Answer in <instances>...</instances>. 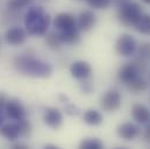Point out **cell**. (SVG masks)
<instances>
[{
  "label": "cell",
  "mask_w": 150,
  "mask_h": 149,
  "mask_svg": "<svg viewBox=\"0 0 150 149\" xmlns=\"http://www.w3.org/2000/svg\"><path fill=\"white\" fill-rule=\"evenodd\" d=\"M117 20L127 27H134V25L136 23V21L139 20V18L142 14L141 11V6L136 2H127L120 7H117Z\"/></svg>",
  "instance_id": "cell-3"
},
{
  "label": "cell",
  "mask_w": 150,
  "mask_h": 149,
  "mask_svg": "<svg viewBox=\"0 0 150 149\" xmlns=\"http://www.w3.org/2000/svg\"><path fill=\"white\" fill-rule=\"evenodd\" d=\"M5 40L11 45H21L27 40V32L20 27H12L7 29L5 34Z\"/></svg>",
  "instance_id": "cell-9"
},
{
  "label": "cell",
  "mask_w": 150,
  "mask_h": 149,
  "mask_svg": "<svg viewBox=\"0 0 150 149\" xmlns=\"http://www.w3.org/2000/svg\"><path fill=\"white\" fill-rule=\"evenodd\" d=\"M81 80H83V82L80 83V89H81V91H83L84 93H91V92L93 91V84H92V82L88 80L87 78L81 79Z\"/></svg>",
  "instance_id": "cell-27"
},
{
  "label": "cell",
  "mask_w": 150,
  "mask_h": 149,
  "mask_svg": "<svg viewBox=\"0 0 150 149\" xmlns=\"http://www.w3.org/2000/svg\"><path fill=\"white\" fill-rule=\"evenodd\" d=\"M143 2H146V4H150V0H142Z\"/></svg>",
  "instance_id": "cell-36"
},
{
  "label": "cell",
  "mask_w": 150,
  "mask_h": 149,
  "mask_svg": "<svg viewBox=\"0 0 150 149\" xmlns=\"http://www.w3.org/2000/svg\"><path fill=\"white\" fill-rule=\"evenodd\" d=\"M136 48H137V44L135 38L130 36L129 34H122L121 36H119L115 43L116 53L123 57L132 56L136 51Z\"/></svg>",
  "instance_id": "cell-4"
},
{
  "label": "cell",
  "mask_w": 150,
  "mask_h": 149,
  "mask_svg": "<svg viewBox=\"0 0 150 149\" xmlns=\"http://www.w3.org/2000/svg\"><path fill=\"white\" fill-rule=\"evenodd\" d=\"M5 114H4V111H0V127L2 126V123H4V121H5Z\"/></svg>",
  "instance_id": "cell-34"
},
{
  "label": "cell",
  "mask_w": 150,
  "mask_h": 149,
  "mask_svg": "<svg viewBox=\"0 0 150 149\" xmlns=\"http://www.w3.org/2000/svg\"><path fill=\"white\" fill-rule=\"evenodd\" d=\"M134 28L136 32L144 34V35H150V15L149 14H141L136 23L134 25Z\"/></svg>",
  "instance_id": "cell-17"
},
{
  "label": "cell",
  "mask_w": 150,
  "mask_h": 149,
  "mask_svg": "<svg viewBox=\"0 0 150 149\" xmlns=\"http://www.w3.org/2000/svg\"><path fill=\"white\" fill-rule=\"evenodd\" d=\"M86 1L88 6L97 9H105L111 5V0H86Z\"/></svg>",
  "instance_id": "cell-26"
},
{
  "label": "cell",
  "mask_w": 150,
  "mask_h": 149,
  "mask_svg": "<svg viewBox=\"0 0 150 149\" xmlns=\"http://www.w3.org/2000/svg\"><path fill=\"white\" fill-rule=\"evenodd\" d=\"M51 18L41 6H34L28 9L25 16V26L29 35L44 36L50 26Z\"/></svg>",
  "instance_id": "cell-2"
},
{
  "label": "cell",
  "mask_w": 150,
  "mask_h": 149,
  "mask_svg": "<svg viewBox=\"0 0 150 149\" xmlns=\"http://www.w3.org/2000/svg\"><path fill=\"white\" fill-rule=\"evenodd\" d=\"M58 98H59V100H61L62 103H67V101H69V98H68L67 96H64V94H59Z\"/></svg>",
  "instance_id": "cell-33"
},
{
  "label": "cell",
  "mask_w": 150,
  "mask_h": 149,
  "mask_svg": "<svg viewBox=\"0 0 150 149\" xmlns=\"http://www.w3.org/2000/svg\"><path fill=\"white\" fill-rule=\"evenodd\" d=\"M128 85V90L132 92V93H141L143 91L147 90L148 87V83L146 79H143L142 77L137 76L134 80H132L130 83L127 84Z\"/></svg>",
  "instance_id": "cell-18"
},
{
  "label": "cell",
  "mask_w": 150,
  "mask_h": 149,
  "mask_svg": "<svg viewBox=\"0 0 150 149\" xmlns=\"http://www.w3.org/2000/svg\"><path fill=\"white\" fill-rule=\"evenodd\" d=\"M59 36H61V40L63 41V43H67V44H76L80 40L79 29L77 27L67 29V31H62L59 33Z\"/></svg>",
  "instance_id": "cell-16"
},
{
  "label": "cell",
  "mask_w": 150,
  "mask_h": 149,
  "mask_svg": "<svg viewBox=\"0 0 150 149\" xmlns=\"http://www.w3.org/2000/svg\"><path fill=\"white\" fill-rule=\"evenodd\" d=\"M65 113L71 115V116H77V115H79L80 110H79V107H77L74 104H68L65 106Z\"/></svg>",
  "instance_id": "cell-28"
},
{
  "label": "cell",
  "mask_w": 150,
  "mask_h": 149,
  "mask_svg": "<svg viewBox=\"0 0 150 149\" xmlns=\"http://www.w3.org/2000/svg\"><path fill=\"white\" fill-rule=\"evenodd\" d=\"M4 113L7 118L12 119V120H20L22 118H25L26 115V110L25 106L22 105V103L19 99H9L7 100L5 109H4Z\"/></svg>",
  "instance_id": "cell-5"
},
{
  "label": "cell",
  "mask_w": 150,
  "mask_h": 149,
  "mask_svg": "<svg viewBox=\"0 0 150 149\" xmlns=\"http://www.w3.org/2000/svg\"><path fill=\"white\" fill-rule=\"evenodd\" d=\"M130 0H113V4L116 6V7H120V6H122V5H125V4H127V2H129Z\"/></svg>",
  "instance_id": "cell-31"
},
{
  "label": "cell",
  "mask_w": 150,
  "mask_h": 149,
  "mask_svg": "<svg viewBox=\"0 0 150 149\" xmlns=\"http://www.w3.org/2000/svg\"><path fill=\"white\" fill-rule=\"evenodd\" d=\"M137 49V56L144 58V60H150V42H143L139 45Z\"/></svg>",
  "instance_id": "cell-24"
},
{
  "label": "cell",
  "mask_w": 150,
  "mask_h": 149,
  "mask_svg": "<svg viewBox=\"0 0 150 149\" xmlns=\"http://www.w3.org/2000/svg\"><path fill=\"white\" fill-rule=\"evenodd\" d=\"M16 122L19 123L21 135H23V136H29V135L32 134V125H30V122H29L26 118H22V119L18 120Z\"/></svg>",
  "instance_id": "cell-23"
},
{
  "label": "cell",
  "mask_w": 150,
  "mask_h": 149,
  "mask_svg": "<svg viewBox=\"0 0 150 149\" xmlns=\"http://www.w3.org/2000/svg\"><path fill=\"white\" fill-rule=\"evenodd\" d=\"M132 118L142 125H147L150 122V111L144 105L136 104L132 107Z\"/></svg>",
  "instance_id": "cell-14"
},
{
  "label": "cell",
  "mask_w": 150,
  "mask_h": 149,
  "mask_svg": "<svg viewBox=\"0 0 150 149\" xmlns=\"http://www.w3.org/2000/svg\"><path fill=\"white\" fill-rule=\"evenodd\" d=\"M54 27L59 32L77 27V19L71 13H59L54 20Z\"/></svg>",
  "instance_id": "cell-8"
},
{
  "label": "cell",
  "mask_w": 150,
  "mask_h": 149,
  "mask_svg": "<svg viewBox=\"0 0 150 149\" xmlns=\"http://www.w3.org/2000/svg\"><path fill=\"white\" fill-rule=\"evenodd\" d=\"M103 142L99 139H86L81 141L79 148L81 149H100L103 148Z\"/></svg>",
  "instance_id": "cell-22"
},
{
  "label": "cell",
  "mask_w": 150,
  "mask_h": 149,
  "mask_svg": "<svg viewBox=\"0 0 150 149\" xmlns=\"http://www.w3.org/2000/svg\"><path fill=\"white\" fill-rule=\"evenodd\" d=\"M143 138H144V140L150 143V123L144 128V133H143Z\"/></svg>",
  "instance_id": "cell-30"
},
{
  "label": "cell",
  "mask_w": 150,
  "mask_h": 149,
  "mask_svg": "<svg viewBox=\"0 0 150 149\" xmlns=\"http://www.w3.org/2000/svg\"><path fill=\"white\" fill-rule=\"evenodd\" d=\"M101 107L106 112H114L121 106V94L116 90L107 91L101 98Z\"/></svg>",
  "instance_id": "cell-6"
},
{
  "label": "cell",
  "mask_w": 150,
  "mask_h": 149,
  "mask_svg": "<svg viewBox=\"0 0 150 149\" xmlns=\"http://www.w3.org/2000/svg\"><path fill=\"white\" fill-rule=\"evenodd\" d=\"M132 63L135 65V68L137 69V71H139L140 74H144V72L147 71V69H148L147 60H144V58H142V57H140V56H137L136 58H134V61H133Z\"/></svg>",
  "instance_id": "cell-25"
},
{
  "label": "cell",
  "mask_w": 150,
  "mask_h": 149,
  "mask_svg": "<svg viewBox=\"0 0 150 149\" xmlns=\"http://www.w3.org/2000/svg\"><path fill=\"white\" fill-rule=\"evenodd\" d=\"M45 43L47 45L52 49V50H58L61 49L62 44H63V41L61 40V36H59V33H56V32H51L49 33L47 37H45Z\"/></svg>",
  "instance_id": "cell-20"
},
{
  "label": "cell",
  "mask_w": 150,
  "mask_h": 149,
  "mask_svg": "<svg viewBox=\"0 0 150 149\" xmlns=\"http://www.w3.org/2000/svg\"><path fill=\"white\" fill-rule=\"evenodd\" d=\"M44 148H47V149H56V148H57V146H55V145H47Z\"/></svg>",
  "instance_id": "cell-35"
},
{
  "label": "cell",
  "mask_w": 150,
  "mask_h": 149,
  "mask_svg": "<svg viewBox=\"0 0 150 149\" xmlns=\"http://www.w3.org/2000/svg\"><path fill=\"white\" fill-rule=\"evenodd\" d=\"M137 76H140V72L137 71V69L135 68V65L133 63H127L123 67L120 68L119 72H117V78L120 82H122L123 84H128L132 80H134Z\"/></svg>",
  "instance_id": "cell-13"
},
{
  "label": "cell",
  "mask_w": 150,
  "mask_h": 149,
  "mask_svg": "<svg viewBox=\"0 0 150 149\" xmlns=\"http://www.w3.org/2000/svg\"><path fill=\"white\" fill-rule=\"evenodd\" d=\"M12 148L14 149H26L28 148V146H26V145H23V143H14V145H12Z\"/></svg>",
  "instance_id": "cell-32"
},
{
  "label": "cell",
  "mask_w": 150,
  "mask_h": 149,
  "mask_svg": "<svg viewBox=\"0 0 150 149\" xmlns=\"http://www.w3.org/2000/svg\"><path fill=\"white\" fill-rule=\"evenodd\" d=\"M0 47H1V40H0Z\"/></svg>",
  "instance_id": "cell-37"
},
{
  "label": "cell",
  "mask_w": 150,
  "mask_h": 149,
  "mask_svg": "<svg viewBox=\"0 0 150 149\" xmlns=\"http://www.w3.org/2000/svg\"><path fill=\"white\" fill-rule=\"evenodd\" d=\"M34 0H8V9L12 11H21L23 8H26L27 6H29Z\"/></svg>",
  "instance_id": "cell-21"
},
{
  "label": "cell",
  "mask_w": 150,
  "mask_h": 149,
  "mask_svg": "<svg viewBox=\"0 0 150 149\" xmlns=\"http://www.w3.org/2000/svg\"><path fill=\"white\" fill-rule=\"evenodd\" d=\"M97 22V18H96V14L91 11H84L81 12L78 18H77V26H78V29L79 31H83V32H88L91 31L94 25Z\"/></svg>",
  "instance_id": "cell-11"
},
{
  "label": "cell",
  "mask_w": 150,
  "mask_h": 149,
  "mask_svg": "<svg viewBox=\"0 0 150 149\" xmlns=\"http://www.w3.org/2000/svg\"><path fill=\"white\" fill-rule=\"evenodd\" d=\"M0 135H2L5 139H7L9 141L16 140L21 135L19 123L18 122H11V123L2 125L0 127Z\"/></svg>",
  "instance_id": "cell-15"
},
{
  "label": "cell",
  "mask_w": 150,
  "mask_h": 149,
  "mask_svg": "<svg viewBox=\"0 0 150 149\" xmlns=\"http://www.w3.org/2000/svg\"><path fill=\"white\" fill-rule=\"evenodd\" d=\"M70 72H71V76L76 79H85L91 76L92 68L85 61H77L75 63H72L70 68Z\"/></svg>",
  "instance_id": "cell-12"
},
{
  "label": "cell",
  "mask_w": 150,
  "mask_h": 149,
  "mask_svg": "<svg viewBox=\"0 0 150 149\" xmlns=\"http://www.w3.org/2000/svg\"><path fill=\"white\" fill-rule=\"evenodd\" d=\"M116 133L121 139L130 141V140L136 139L140 135V127L132 122H125V123H121L120 126H117Z\"/></svg>",
  "instance_id": "cell-10"
},
{
  "label": "cell",
  "mask_w": 150,
  "mask_h": 149,
  "mask_svg": "<svg viewBox=\"0 0 150 149\" xmlns=\"http://www.w3.org/2000/svg\"><path fill=\"white\" fill-rule=\"evenodd\" d=\"M6 103H7V97H6V94L2 93V92H0V111H4Z\"/></svg>",
  "instance_id": "cell-29"
},
{
  "label": "cell",
  "mask_w": 150,
  "mask_h": 149,
  "mask_svg": "<svg viewBox=\"0 0 150 149\" xmlns=\"http://www.w3.org/2000/svg\"><path fill=\"white\" fill-rule=\"evenodd\" d=\"M13 64L20 74L30 77L47 78L52 74V67L49 63L43 62L30 55L16 56L13 61Z\"/></svg>",
  "instance_id": "cell-1"
},
{
  "label": "cell",
  "mask_w": 150,
  "mask_h": 149,
  "mask_svg": "<svg viewBox=\"0 0 150 149\" xmlns=\"http://www.w3.org/2000/svg\"><path fill=\"white\" fill-rule=\"evenodd\" d=\"M104 118L101 115V113L96 110H87V111L84 113V121L87 123V125H91V126H98L103 122Z\"/></svg>",
  "instance_id": "cell-19"
},
{
  "label": "cell",
  "mask_w": 150,
  "mask_h": 149,
  "mask_svg": "<svg viewBox=\"0 0 150 149\" xmlns=\"http://www.w3.org/2000/svg\"><path fill=\"white\" fill-rule=\"evenodd\" d=\"M43 121L48 127L58 129L63 125V114L56 107H48L43 113Z\"/></svg>",
  "instance_id": "cell-7"
}]
</instances>
